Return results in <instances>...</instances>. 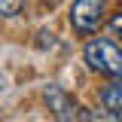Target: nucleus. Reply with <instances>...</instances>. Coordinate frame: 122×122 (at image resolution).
Instances as JSON below:
<instances>
[{
  "instance_id": "nucleus-6",
  "label": "nucleus",
  "mask_w": 122,
  "mask_h": 122,
  "mask_svg": "<svg viewBox=\"0 0 122 122\" xmlns=\"http://www.w3.org/2000/svg\"><path fill=\"white\" fill-rule=\"evenodd\" d=\"M110 30L122 37V9H119V12H113V18H110Z\"/></svg>"
},
{
  "instance_id": "nucleus-2",
  "label": "nucleus",
  "mask_w": 122,
  "mask_h": 122,
  "mask_svg": "<svg viewBox=\"0 0 122 122\" xmlns=\"http://www.w3.org/2000/svg\"><path fill=\"white\" fill-rule=\"evenodd\" d=\"M104 21V0H73L70 6V25L76 34H95Z\"/></svg>"
},
{
  "instance_id": "nucleus-4",
  "label": "nucleus",
  "mask_w": 122,
  "mask_h": 122,
  "mask_svg": "<svg viewBox=\"0 0 122 122\" xmlns=\"http://www.w3.org/2000/svg\"><path fill=\"white\" fill-rule=\"evenodd\" d=\"M46 101H49V107L55 110V116H61V119H73L76 116V104H70V101L64 98V92L55 89V86L46 92Z\"/></svg>"
},
{
  "instance_id": "nucleus-3",
  "label": "nucleus",
  "mask_w": 122,
  "mask_h": 122,
  "mask_svg": "<svg viewBox=\"0 0 122 122\" xmlns=\"http://www.w3.org/2000/svg\"><path fill=\"white\" fill-rule=\"evenodd\" d=\"M101 104H104V110L110 116L122 119V79H113V82L101 92Z\"/></svg>"
},
{
  "instance_id": "nucleus-1",
  "label": "nucleus",
  "mask_w": 122,
  "mask_h": 122,
  "mask_svg": "<svg viewBox=\"0 0 122 122\" xmlns=\"http://www.w3.org/2000/svg\"><path fill=\"white\" fill-rule=\"evenodd\" d=\"M82 55H86V64H89L92 70L110 76V79H122V49L116 43H110L104 37L89 40Z\"/></svg>"
},
{
  "instance_id": "nucleus-5",
  "label": "nucleus",
  "mask_w": 122,
  "mask_h": 122,
  "mask_svg": "<svg viewBox=\"0 0 122 122\" xmlns=\"http://www.w3.org/2000/svg\"><path fill=\"white\" fill-rule=\"evenodd\" d=\"M25 9V0H0V15L3 18H12Z\"/></svg>"
}]
</instances>
